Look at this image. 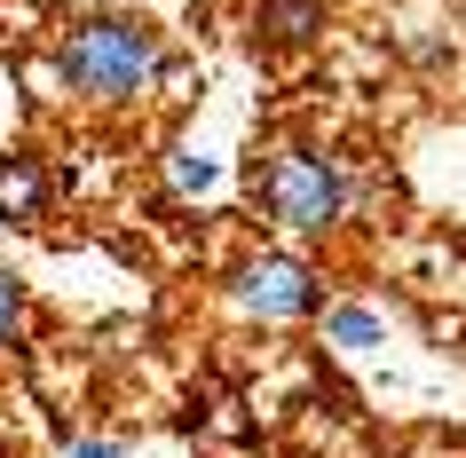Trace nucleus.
I'll list each match as a JSON object with an SVG mask.
<instances>
[{"label": "nucleus", "instance_id": "obj_4", "mask_svg": "<svg viewBox=\"0 0 466 458\" xmlns=\"http://www.w3.org/2000/svg\"><path fill=\"white\" fill-rule=\"evenodd\" d=\"M40 214H48V174H40V158L8 150L0 158V221H40Z\"/></svg>", "mask_w": 466, "mask_h": 458}, {"label": "nucleus", "instance_id": "obj_6", "mask_svg": "<svg viewBox=\"0 0 466 458\" xmlns=\"http://www.w3.org/2000/svg\"><path fill=\"white\" fill-rule=\"evenodd\" d=\"M324 332L340 340V348H380V332H388V324H380L371 309H332V316H324Z\"/></svg>", "mask_w": 466, "mask_h": 458}, {"label": "nucleus", "instance_id": "obj_2", "mask_svg": "<svg viewBox=\"0 0 466 458\" xmlns=\"http://www.w3.org/2000/svg\"><path fill=\"white\" fill-rule=\"evenodd\" d=\"M261 206H269L285 229H300V238H324V229H340V174H332V158H317V150H277L269 167H261Z\"/></svg>", "mask_w": 466, "mask_h": 458}, {"label": "nucleus", "instance_id": "obj_8", "mask_svg": "<svg viewBox=\"0 0 466 458\" xmlns=\"http://www.w3.org/2000/svg\"><path fill=\"white\" fill-rule=\"evenodd\" d=\"M16 324H25V292L16 277H0V340H16Z\"/></svg>", "mask_w": 466, "mask_h": 458}, {"label": "nucleus", "instance_id": "obj_3", "mask_svg": "<svg viewBox=\"0 0 466 458\" xmlns=\"http://www.w3.org/2000/svg\"><path fill=\"white\" fill-rule=\"evenodd\" d=\"M238 300H246L253 316L285 324V316L317 309V277H309L300 261H246V269H238Z\"/></svg>", "mask_w": 466, "mask_h": 458}, {"label": "nucleus", "instance_id": "obj_1", "mask_svg": "<svg viewBox=\"0 0 466 458\" xmlns=\"http://www.w3.org/2000/svg\"><path fill=\"white\" fill-rule=\"evenodd\" d=\"M56 64H64V79H72L79 96L119 103L158 72V32L135 25V16H87V25L64 32V56Z\"/></svg>", "mask_w": 466, "mask_h": 458}, {"label": "nucleus", "instance_id": "obj_7", "mask_svg": "<svg viewBox=\"0 0 466 458\" xmlns=\"http://www.w3.org/2000/svg\"><path fill=\"white\" fill-rule=\"evenodd\" d=\"M174 182H182V190H214L221 174H214V158H190V150H182V158H174Z\"/></svg>", "mask_w": 466, "mask_h": 458}, {"label": "nucleus", "instance_id": "obj_5", "mask_svg": "<svg viewBox=\"0 0 466 458\" xmlns=\"http://www.w3.org/2000/svg\"><path fill=\"white\" fill-rule=\"evenodd\" d=\"M261 32L285 40V48H300L309 32H324V8L317 0H261Z\"/></svg>", "mask_w": 466, "mask_h": 458}, {"label": "nucleus", "instance_id": "obj_9", "mask_svg": "<svg viewBox=\"0 0 466 458\" xmlns=\"http://www.w3.org/2000/svg\"><path fill=\"white\" fill-rule=\"evenodd\" d=\"M72 458H127L119 443H72Z\"/></svg>", "mask_w": 466, "mask_h": 458}]
</instances>
